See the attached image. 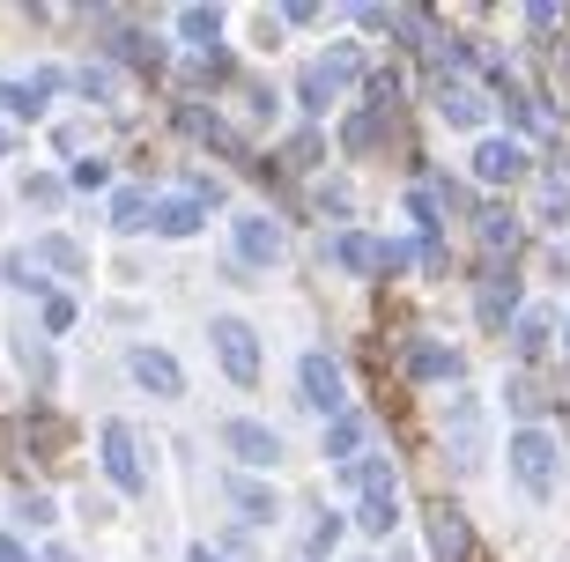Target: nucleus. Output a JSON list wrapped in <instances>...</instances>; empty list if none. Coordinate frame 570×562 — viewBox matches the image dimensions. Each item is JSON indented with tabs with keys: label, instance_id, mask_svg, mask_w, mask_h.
I'll return each mask as SVG.
<instances>
[{
	"label": "nucleus",
	"instance_id": "obj_11",
	"mask_svg": "<svg viewBox=\"0 0 570 562\" xmlns=\"http://www.w3.org/2000/svg\"><path fill=\"white\" fill-rule=\"evenodd\" d=\"M105 474L119 481V489H141V452H134V430L127 422H105Z\"/></svg>",
	"mask_w": 570,
	"mask_h": 562
},
{
	"label": "nucleus",
	"instance_id": "obj_36",
	"mask_svg": "<svg viewBox=\"0 0 570 562\" xmlns=\"http://www.w3.org/2000/svg\"><path fill=\"white\" fill-rule=\"evenodd\" d=\"M318 208H326V215H348L356 200H348V186H318Z\"/></svg>",
	"mask_w": 570,
	"mask_h": 562
},
{
	"label": "nucleus",
	"instance_id": "obj_15",
	"mask_svg": "<svg viewBox=\"0 0 570 562\" xmlns=\"http://www.w3.org/2000/svg\"><path fill=\"white\" fill-rule=\"evenodd\" d=\"M97 30L111 38V52H119V60H134V67H164V45H148L141 30H127L119 16H97Z\"/></svg>",
	"mask_w": 570,
	"mask_h": 562
},
{
	"label": "nucleus",
	"instance_id": "obj_39",
	"mask_svg": "<svg viewBox=\"0 0 570 562\" xmlns=\"http://www.w3.org/2000/svg\"><path fill=\"white\" fill-rule=\"evenodd\" d=\"M0 562H30V555H22V548L8 541V533H0Z\"/></svg>",
	"mask_w": 570,
	"mask_h": 562
},
{
	"label": "nucleus",
	"instance_id": "obj_41",
	"mask_svg": "<svg viewBox=\"0 0 570 562\" xmlns=\"http://www.w3.org/2000/svg\"><path fill=\"white\" fill-rule=\"evenodd\" d=\"M186 562H215V555H208V548H193V555H186Z\"/></svg>",
	"mask_w": 570,
	"mask_h": 562
},
{
	"label": "nucleus",
	"instance_id": "obj_16",
	"mask_svg": "<svg viewBox=\"0 0 570 562\" xmlns=\"http://www.w3.org/2000/svg\"><path fill=\"white\" fill-rule=\"evenodd\" d=\"M134 377H141L148 393H164V400L186 393V377H178V363H170L164 348H134Z\"/></svg>",
	"mask_w": 570,
	"mask_h": 562
},
{
	"label": "nucleus",
	"instance_id": "obj_40",
	"mask_svg": "<svg viewBox=\"0 0 570 562\" xmlns=\"http://www.w3.org/2000/svg\"><path fill=\"white\" fill-rule=\"evenodd\" d=\"M45 562H75V555H67V548H45Z\"/></svg>",
	"mask_w": 570,
	"mask_h": 562
},
{
	"label": "nucleus",
	"instance_id": "obj_5",
	"mask_svg": "<svg viewBox=\"0 0 570 562\" xmlns=\"http://www.w3.org/2000/svg\"><path fill=\"white\" fill-rule=\"evenodd\" d=\"M348 82H356V52H326V60L304 67V89L296 97H304V111H334V97Z\"/></svg>",
	"mask_w": 570,
	"mask_h": 562
},
{
	"label": "nucleus",
	"instance_id": "obj_27",
	"mask_svg": "<svg viewBox=\"0 0 570 562\" xmlns=\"http://www.w3.org/2000/svg\"><path fill=\"white\" fill-rule=\"evenodd\" d=\"M156 229H164V237H193V229H200V200H164V208H156Z\"/></svg>",
	"mask_w": 570,
	"mask_h": 562
},
{
	"label": "nucleus",
	"instance_id": "obj_32",
	"mask_svg": "<svg viewBox=\"0 0 570 562\" xmlns=\"http://www.w3.org/2000/svg\"><path fill=\"white\" fill-rule=\"evenodd\" d=\"M75 82H82V97H111V67H82Z\"/></svg>",
	"mask_w": 570,
	"mask_h": 562
},
{
	"label": "nucleus",
	"instance_id": "obj_23",
	"mask_svg": "<svg viewBox=\"0 0 570 562\" xmlns=\"http://www.w3.org/2000/svg\"><path fill=\"white\" fill-rule=\"evenodd\" d=\"M30 259H38V267H60V274H82L89 267L75 237H38V252H30Z\"/></svg>",
	"mask_w": 570,
	"mask_h": 562
},
{
	"label": "nucleus",
	"instance_id": "obj_43",
	"mask_svg": "<svg viewBox=\"0 0 570 562\" xmlns=\"http://www.w3.org/2000/svg\"><path fill=\"white\" fill-rule=\"evenodd\" d=\"M0 156H8V134H0Z\"/></svg>",
	"mask_w": 570,
	"mask_h": 562
},
{
	"label": "nucleus",
	"instance_id": "obj_25",
	"mask_svg": "<svg viewBox=\"0 0 570 562\" xmlns=\"http://www.w3.org/2000/svg\"><path fill=\"white\" fill-rule=\"evenodd\" d=\"M379 134H385L379 111H356V119L341 126V148H348V156H371V148H379Z\"/></svg>",
	"mask_w": 570,
	"mask_h": 562
},
{
	"label": "nucleus",
	"instance_id": "obj_24",
	"mask_svg": "<svg viewBox=\"0 0 570 562\" xmlns=\"http://www.w3.org/2000/svg\"><path fill=\"white\" fill-rule=\"evenodd\" d=\"M549 334H556L549 312H519V326H511V348H519V355H549Z\"/></svg>",
	"mask_w": 570,
	"mask_h": 562
},
{
	"label": "nucleus",
	"instance_id": "obj_2",
	"mask_svg": "<svg viewBox=\"0 0 570 562\" xmlns=\"http://www.w3.org/2000/svg\"><path fill=\"white\" fill-rule=\"evenodd\" d=\"M511 481H519L533 503L556 496V437L549 430H519V437H511Z\"/></svg>",
	"mask_w": 570,
	"mask_h": 562
},
{
	"label": "nucleus",
	"instance_id": "obj_35",
	"mask_svg": "<svg viewBox=\"0 0 570 562\" xmlns=\"http://www.w3.org/2000/svg\"><path fill=\"white\" fill-rule=\"evenodd\" d=\"M527 22H533V30H556V22H563V8H556V0H533Z\"/></svg>",
	"mask_w": 570,
	"mask_h": 562
},
{
	"label": "nucleus",
	"instance_id": "obj_28",
	"mask_svg": "<svg viewBox=\"0 0 570 562\" xmlns=\"http://www.w3.org/2000/svg\"><path fill=\"white\" fill-rule=\"evenodd\" d=\"M570 208V164L541 170V223H556V215Z\"/></svg>",
	"mask_w": 570,
	"mask_h": 562
},
{
	"label": "nucleus",
	"instance_id": "obj_34",
	"mask_svg": "<svg viewBox=\"0 0 570 562\" xmlns=\"http://www.w3.org/2000/svg\"><path fill=\"white\" fill-rule=\"evenodd\" d=\"M45 326H52V334H67V326H75V304H67V296H52V304H45Z\"/></svg>",
	"mask_w": 570,
	"mask_h": 562
},
{
	"label": "nucleus",
	"instance_id": "obj_30",
	"mask_svg": "<svg viewBox=\"0 0 570 562\" xmlns=\"http://www.w3.org/2000/svg\"><path fill=\"white\" fill-rule=\"evenodd\" d=\"M511 407H519V415H533V407H549V400H541V385H533V377H511Z\"/></svg>",
	"mask_w": 570,
	"mask_h": 562
},
{
	"label": "nucleus",
	"instance_id": "obj_33",
	"mask_svg": "<svg viewBox=\"0 0 570 562\" xmlns=\"http://www.w3.org/2000/svg\"><path fill=\"white\" fill-rule=\"evenodd\" d=\"M105 178H111V164H97V156H89V164H75V186H82V193H97Z\"/></svg>",
	"mask_w": 570,
	"mask_h": 562
},
{
	"label": "nucleus",
	"instance_id": "obj_38",
	"mask_svg": "<svg viewBox=\"0 0 570 562\" xmlns=\"http://www.w3.org/2000/svg\"><path fill=\"white\" fill-rule=\"evenodd\" d=\"M556 89H563V97H570V38L556 45Z\"/></svg>",
	"mask_w": 570,
	"mask_h": 562
},
{
	"label": "nucleus",
	"instance_id": "obj_22",
	"mask_svg": "<svg viewBox=\"0 0 570 562\" xmlns=\"http://www.w3.org/2000/svg\"><path fill=\"white\" fill-rule=\"evenodd\" d=\"M356 525H363V533H371V541H385V533L401 525V496H393V489H385V496H363Z\"/></svg>",
	"mask_w": 570,
	"mask_h": 562
},
{
	"label": "nucleus",
	"instance_id": "obj_42",
	"mask_svg": "<svg viewBox=\"0 0 570 562\" xmlns=\"http://www.w3.org/2000/svg\"><path fill=\"white\" fill-rule=\"evenodd\" d=\"M563 348H570V318H563Z\"/></svg>",
	"mask_w": 570,
	"mask_h": 562
},
{
	"label": "nucleus",
	"instance_id": "obj_7",
	"mask_svg": "<svg viewBox=\"0 0 570 562\" xmlns=\"http://www.w3.org/2000/svg\"><path fill=\"white\" fill-rule=\"evenodd\" d=\"M304 407H318V415H341V400H348V385H341V363L326 348H312L304 355Z\"/></svg>",
	"mask_w": 570,
	"mask_h": 562
},
{
	"label": "nucleus",
	"instance_id": "obj_9",
	"mask_svg": "<svg viewBox=\"0 0 570 562\" xmlns=\"http://www.w3.org/2000/svg\"><path fill=\"white\" fill-rule=\"evenodd\" d=\"M223 452L245 459V466H275L282 437H275V430H259V422H223Z\"/></svg>",
	"mask_w": 570,
	"mask_h": 562
},
{
	"label": "nucleus",
	"instance_id": "obj_3",
	"mask_svg": "<svg viewBox=\"0 0 570 562\" xmlns=\"http://www.w3.org/2000/svg\"><path fill=\"white\" fill-rule=\"evenodd\" d=\"M474 312H482L489 334L519 326V274H511L504 259H489V267H482V282H474Z\"/></svg>",
	"mask_w": 570,
	"mask_h": 562
},
{
	"label": "nucleus",
	"instance_id": "obj_20",
	"mask_svg": "<svg viewBox=\"0 0 570 562\" xmlns=\"http://www.w3.org/2000/svg\"><path fill=\"white\" fill-rule=\"evenodd\" d=\"M223 496H230L253 525H259V519H275V489H259V481H245V474H223Z\"/></svg>",
	"mask_w": 570,
	"mask_h": 562
},
{
	"label": "nucleus",
	"instance_id": "obj_12",
	"mask_svg": "<svg viewBox=\"0 0 570 562\" xmlns=\"http://www.w3.org/2000/svg\"><path fill=\"white\" fill-rule=\"evenodd\" d=\"M438 111H444L452 126H482V119H489V97L466 82V75H444V82H438Z\"/></svg>",
	"mask_w": 570,
	"mask_h": 562
},
{
	"label": "nucleus",
	"instance_id": "obj_21",
	"mask_svg": "<svg viewBox=\"0 0 570 562\" xmlns=\"http://www.w3.org/2000/svg\"><path fill=\"white\" fill-rule=\"evenodd\" d=\"M178 38L200 45V52L215 60V45H223V16H215V8H178Z\"/></svg>",
	"mask_w": 570,
	"mask_h": 562
},
{
	"label": "nucleus",
	"instance_id": "obj_10",
	"mask_svg": "<svg viewBox=\"0 0 570 562\" xmlns=\"http://www.w3.org/2000/svg\"><path fill=\"white\" fill-rule=\"evenodd\" d=\"M474 237H482L489 259H504V252H519V215H511L504 200H482V208H474Z\"/></svg>",
	"mask_w": 570,
	"mask_h": 562
},
{
	"label": "nucleus",
	"instance_id": "obj_14",
	"mask_svg": "<svg viewBox=\"0 0 570 562\" xmlns=\"http://www.w3.org/2000/svg\"><path fill=\"white\" fill-rule=\"evenodd\" d=\"M237 252H245L253 267H275V259H282V229H275V215H237Z\"/></svg>",
	"mask_w": 570,
	"mask_h": 562
},
{
	"label": "nucleus",
	"instance_id": "obj_6",
	"mask_svg": "<svg viewBox=\"0 0 570 562\" xmlns=\"http://www.w3.org/2000/svg\"><path fill=\"white\" fill-rule=\"evenodd\" d=\"M215 355H223V371H230L237 385L259 377V334L245 326V318H215Z\"/></svg>",
	"mask_w": 570,
	"mask_h": 562
},
{
	"label": "nucleus",
	"instance_id": "obj_13",
	"mask_svg": "<svg viewBox=\"0 0 570 562\" xmlns=\"http://www.w3.org/2000/svg\"><path fill=\"white\" fill-rule=\"evenodd\" d=\"M474 178H482V186L527 178V148H519V141H482V148H474Z\"/></svg>",
	"mask_w": 570,
	"mask_h": 562
},
{
	"label": "nucleus",
	"instance_id": "obj_4",
	"mask_svg": "<svg viewBox=\"0 0 570 562\" xmlns=\"http://www.w3.org/2000/svg\"><path fill=\"white\" fill-rule=\"evenodd\" d=\"M334 259H341L348 274H401V267H407V245H385V237L341 229V237H334Z\"/></svg>",
	"mask_w": 570,
	"mask_h": 562
},
{
	"label": "nucleus",
	"instance_id": "obj_31",
	"mask_svg": "<svg viewBox=\"0 0 570 562\" xmlns=\"http://www.w3.org/2000/svg\"><path fill=\"white\" fill-rule=\"evenodd\" d=\"M16 519H22V525H52V496H22Z\"/></svg>",
	"mask_w": 570,
	"mask_h": 562
},
{
	"label": "nucleus",
	"instance_id": "obj_26",
	"mask_svg": "<svg viewBox=\"0 0 570 562\" xmlns=\"http://www.w3.org/2000/svg\"><path fill=\"white\" fill-rule=\"evenodd\" d=\"M148 215H156V200H148V193H119V200H111V229H148Z\"/></svg>",
	"mask_w": 570,
	"mask_h": 562
},
{
	"label": "nucleus",
	"instance_id": "obj_29",
	"mask_svg": "<svg viewBox=\"0 0 570 562\" xmlns=\"http://www.w3.org/2000/svg\"><path fill=\"white\" fill-rule=\"evenodd\" d=\"M356 444H363V430L348 415L334 422V430H326V459H341V466H356Z\"/></svg>",
	"mask_w": 570,
	"mask_h": 562
},
{
	"label": "nucleus",
	"instance_id": "obj_37",
	"mask_svg": "<svg viewBox=\"0 0 570 562\" xmlns=\"http://www.w3.org/2000/svg\"><path fill=\"white\" fill-rule=\"evenodd\" d=\"M289 164H296V170L318 164V134H296V141H289Z\"/></svg>",
	"mask_w": 570,
	"mask_h": 562
},
{
	"label": "nucleus",
	"instance_id": "obj_8",
	"mask_svg": "<svg viewBox=\"0 0 570 562\" xmlns=\"http://www.w3.org/2000/svg\"><path fill=\"white\" fill-rule=\"evenodd\" d=\"M430 555H438V562H466V555H474L466 511H452V503H430Z\"/></svg>",
	"mask_w": 570,
	"mask_h": 562
},
{
	"label": "nucleus",
	"instance_id": "obj_1",
	"mask_svg": "<svg viewBox=\"0 0 570 562\" xmlns=\"http://www.w3.org/2000/svg\"><path fill=\"white\" fill-rule=\"evenodd\" d=\"M444 452H452L460 474H474L489 459V407L474 393H452V407H444Z\"/></svg>",
	"mask_w": 570,
	"mask_h": 562
},
{
	"label": "nucleus",
	"instance_id": "obj_17",
	"mask_svg": "<svg viewBox=\"0 0 570 562\" xmlns=\"http://www.w3.org/2000/svg\"><path fill=\"white\" fill-rule=\"evenodd\" d=\"M497 105H504V119L511 126H527V134H549V111H541V105H533V97H527V89H519V82H511V75H504V82H497Z\"/></svg>",
	"mask_w": 570,
	"mask_h": 562
},
{
	"label": "nucleus",
	"instance_id": "obj_19",
	"mask_svg": "<svg viewBox=\"0 0 570 562\" xmlns=\"http://www.w3.org/2000/svg\"><path fill=\"white\" fill-rule=\"evenodd\" d=\"M407 377H460V348H444V341H415V348H407Z\"/></svg>",
	"mask_w": 570,
	"mask_h": 562
},
{
	"label": "nucleus",
	"instance_id": "obj_18",
	"mask_svg": "<svg viewBox=\"0 0 570 562\" xmlns=\"http://www.w3.org/2000/svg\"><path fill=\"white\" fill-rule=\"evenodd\" d=\"M52 89H60V75H38V82H0V105L16 111V119H38Z\"/></svg>",
	"mask_w": 570,
	"mask_h": 562
}]
</instances>
